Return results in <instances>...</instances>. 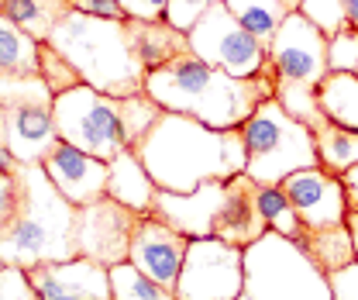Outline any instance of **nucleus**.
Instances as JSON below:
<instances>
[{"instance_id":"1","label":"nucleus","mask_w":358,"mask_h":300,"mask_svg":"<svg viewBox=\"0 0 358 300\" xmlns=\"http://www.w3.org/2000/svg\"><path fill=\"white\" fill-rule=\"evenodd\" d=\"M145 93L162 111L196 118L207 128H241L259 111V104L275 93V66L268 62L259 76L241 80V76H231L217 66L203 62L189 48V52L176 55L173 62L148 69Z\"/></svg>"},{"instance_id":"2","label":"nucleus","mask_w":358,"mask_h":300,"mask_svg":"<svg viewBox=\"0 0 358 300\" xmlns=\"http://www.w3.org/2000/svg\"><path fill=\"white\" fill-rule=\"evenodd\" d=\"M134 152L152 183L173 193H193L207 179H231L248 166L241 128H207L203 121L176 111H162Z\"/></svg>"},{"instance_id":"3","label":"nucleus","mask_w":358,"mask_h":300,"mask_svg":"<svg viewBox=\"0 0 358 300\" xmlns=\"http://www.w3.org/2000/svg\"><path fill=\"white\" fill-rule=\"evenodd\" d=\"M17 207L10 221L0 228V262L31 269L38 262L76 259L73 249V224L76 204H69L42 166L17 163Z\"/></svg>"},{"instance_id":"4","label":"nucleus","mask_w":358,"mask_h":300,"mask_svg":"<svg viewBox=\"0 0 358 300\" xmlns=\"http://www.w3.org/2000/svg\"><path fill=\"white\" fill-rule=\"evenodd\" d=\"M162 118V107L148 93L107 97L80 83L55 97V128L59 138L110 163L124 149H134L145 131Z\"/></svg>"},{"instance_id":"5","label":"nucleus","mask_w":358,"mask_h":300,"mask_svg":"<svg viewBox=\"0 0 358 300\" xmlns=\"http://www.w3.org/2000/svg\"><path fill=\"white\" fill-rule=\"evenodd\" d=\"M48 45L59 48L76 66L83 83L93 90H100L107 97L145 93L148 66L138 59L124 21L93 18V14H83L73 7L52 32Z\"/></svg>"},{"instance_id":"6","label":"nucleus","mask_w":358,"mask_h":300,"mask_svg":"<svg viewBox=\"0 0 358 300\" xmlns=\"http://www.w3.org/2000/svg\"><path fill=\"white\" fill-rule=\"evenodd\" d=\"M238 300H334L331 276L279 231L245 249V290Z\"/></svg>"},{"instance_id":"7","label":"nucleus","mask_w":358,"mask_h":300,"mask_svg":"<svg viewBox=\"0 0 358 300\" xmlns=\"http://www.w3.org/2000/svg\"><path fill=\"white\" fill-rule=\"evenodd\" d=\"M241 138L248 149L245 172L255 183L279 186L289 172L320 166L313 131L303 121H296L289 111H282V104L275 97L262 100L259 111L241 125Z\"/></svg>"},{"instance_id":"8","label":"nucleus","mask_w":358,"mask_h":300,"mask_svg":"<svg viewBox=\"0 0 358 300\" xmlns=\"http://www.w3.org/2000/svg\"><path fill=\"white\" fill-rule=\"evenodd\" d=\"M186 35H189L193 55H200L203 62L217 66V69L231 73V76H241V80L259 76L268 62H272V59H268V45L262 42L259 35H252V32L227 11L224 0H217L214 7H207V14H203Z\"/></svg>"},{"instance_id":"9","label":"nucleus","mask_w":358,"mask_h":300,"mask_svg":"<svg viewBox=\"0 0 358 300\" xmlns=\"http://www.w3.org/2000/svg\"><path fill=\"white\" fill-rule=\"evenodd\" d=\"M245 290V249L221 238H189L176 300H238Z\"/></svg>"},{"instance_id":"10","label":"nucleus","mask_w":358,"mask_h":300,"mask_svg":"<svg viewBox=\"0 0 358 300\" xmlns=\"http://www.w3.org/2000/svg\"><path fill=\"white\" fill-rule=\"evenodd\" d=\"M138 217H141L138 211L124 207L114 197H100L93 204H83L76 211V224H73L76 256H87L100 266H107V269L117 266V262H128Z\"/></svg>"},{"instance_id":"11","label":"nucleus","mask_w":358,"mask_h":300,"mask_svg":"<svg viewBox=\"0 0 358 300\" xmlns=\"http://www.w3.org/2000/svg\"><path fill=\"white\" fill-rule=\"evenodd\" d=\"M327 52H331V39L300 11H289L268 42V59H272L275 73L282 80H296V83L310 86H317L331 73Z\"/></svg>"},{"instance_id":"12","label":"nucleus","mask_w":358,"mask_h":300,"mask_svg":"<svg viewBox=\"0 0 358 300\" xmlns=\"http://www.w3.org/2000/svg\"><path fill=\"white\" fill-rule=\"evenodd\" d=\"M7 149L21 166H42L45 156L62 142L55 128V97H21L3 104Z\"/></svg>"},{"instance_id":"13","label":"nucleus","mask_w":358,"mask_h":300,"mask_svg":"<svg viewBox=\"0 0 358 300\" xmlns=\"http://www.w3.org/2000/svg\"><path fill=\"white\" fill-rule=\"evenodd\" d=\"M282 193L289 197L293 211L307 228H334L345 224L348 217V200H345V183L341 176L327 172L324 166L289 172L282 183Z\"/></svg>"},{"instance_id":"14","label":"nucleus","mask_w":358,"mask_h":300,"mask_svg":"<svg viewBox=\"0 0 358 300\" xmlns=\"http://www.w3.org/2000/svg\"><path fill=\"white\" fill-rule=\"evenodd\" d=\"M186 249H189V238L179 235L176 228H169L166 221H159V217L148 211V214L138 217V228H134V235H131L128 262L138 266L145 276H152L155 283H162L166 290L176 294L179 269H182Z\"/></svg>"},{"instance_id":"15","label":"nucleus","mask_w":358,"mask_h":300,"mask_svg":"<svg viewBox=\"0 0 358 300\" xmlns=\"http://www.w3.org/2000/svg\"><path fill=\"white\" fill-rule=\"evenodd\" d=\"M28 280L42 300H114L110 269L87 256L38 262L28 269Z\"/></svg>"},{"instance_id":"16","label":"nucleus","mask_w":358,"mask_h":300,"mask_svg":"<svg viewBox=\"0 0 358 300\" xmlns=\"http://www.w3.org/2000/svg\"><path fill=\"white\" fill-rule=\"evenodd\" d=\"M42 170L48 172V179L55 183V190H59L69 204H76V207L107 197L110 166H107L103 159L83 152V149L69 145V142H59V145L45 156Z\"/></svg>"},{"instance_id":"17","label":"nucleus","mask_w":358,"mask_h":300,"mask_svg":"<svg viewBox=\"0 0 358 300\" xmlns=\"http://www.w3.org/2000/svg\"><path fill=\"white\" fill-rule=\"evenodd\" d=\"M224 200V179H207L193 193H173V190H155L152 197V214L176 228L186 238H214V217Z\"/></svg>"},{"instance_id":"18","label":"nucleus","mask_w":358,"mask_h":300,"mask_svg":"<svg viewBox=\"0 0 358 300\" xmlns=\"http://www.w3.org/2000/svg\"><path fill=\"white\" fill-rule=\"evenodd\" d=\"M268 231V221L259 211V183L248 172H238L224 179V200L221 211L214 217V238L227 245L248 249Z\"/></svg>"},{"instance_id":"19","label":"nucleus","mask_w":358,"mask_h":300,"mask_svg":"<svg viewBox=\"0 0 358 300\" xmlns=\"http://www.w3.org/2000/svg\"><path fill=\"white\" fill-rule=\"evenodd\" d=\"M128 35L131 45L138 52V59L148 66V69H159L166 62H173L176 55L189 52V35L173 28L166 18H155V21H141V18H128Z\"/></svg>"},{"instance_id":"20","label":"nucleus","mask_w":358,"mask_h":300,"mask_svg":"<svg viewBox=\"0 0 358 300\" xmlns=\"http://www.w3.org/2000/svg\"><path fill=\"white\" fill-rule=\"evenodd\" d=\"M110 176H107V197L121 200L124 207H131L138 214H148L152 211V197H155V183L148 170L141 166L138 152L134 149H124L121 156H114L110 163Z\"/></svg>"},{"instance_id":"21","label":"nucleus","mask_w":358,"mask_h":300,"mask_svg":"<svg viewBox=\"0 0 358 300\" xmlns=\"http://www.w3.org/2000/svg\"><path fill=\"white\" fill-rule=\"evenodd\" d=\"M296 245L310 256V262L320 273H338L345 266L355 262V245H352V231L348 224H334V228H303V235L296 238Z\"/></svg>"},{"instance_id":"22","label":"nucleus","mask_w":358,"mask_h":300,"mask_svg":"<svg viewBox=\"0 0 358 300\" xmlns=\"http://www.w3.org/2000/svg\"><path fill=\"white\" fill-rule=\"evenodd\" d=\"M69 11H73V0H3L0 14H7L35 42H48Z\"/></svg>"},{"instance_id":"23","label":"nucleus","mask_w":358,"mask_h":300,"mask_svg":"<svg viewBox=\"0 0 358 300\" xmlns=\"http://www.w3.org/2000/svg\"><path fill=\"white\" fill-rule=\"evenodd\" d=\"M317 104L327 121L358 131V76L355 73H327L317 83Z\"/></svg>"},{"instance_id":"24","label":"nucleus","mask_w":358,"mask_h":300,"mask_svg":"<svg viewBox=\"0 0 358 300\" xmlns=\"http://www.w3.org/2000/svg\"><path fill=\"white\" fill-rule=\"evenodd\" d=\"M38 45L42 42H35L7 14H0V73L38 76Z\"/></svg>"},{"instance_id":"25","label":"nucleus","mask_w":358,"mask_h":300,"mask_svg":"<svg viewBox=\"0 0 358 300\" xmlns=\"http://www.w3.org/2000/svg\"><path fill=\"white\" fill-rule=\"evenodd\" d=\"M317 142V159L320 166L334 176H341L345 170L358 166V131L355 128H341L334 121H324L320 128L313 131Z\"/></svg>"},{"instance_id":"26","label":"nucleus","mask_w":358,"mask_h":300,"mask_svg":"<svg viewBox=\"0 0 358 300\" xmlns=\"http://www.w3.org/2000/svg\"><path fill=\"white\" fill-rule=\"evenodd\" d=\"M227 4V11L252 32V35H259L262 42H272V35H275V28L282 25V18L289 14L286 7H282V0H224Z\"/></svg>"},{"instance_id":"27","label":"nucleus","mask_w":358,"mask_h":300,"mask_svg":"<svg viewBox=\"0 0 358 300\" xmlns=\"http://www.w3.org/2000/svg\"><path fill=\"white\" fill-rule=\"evenodd\" d=\"M272 97L282 104V111H289L296 121H303L310 131H317L327 121L324 111H320V104H317V86H310V83L282 80V76L275 73V93H272Z\"/></svg>"},{"instance_id":"28","label":"nucleus","mask_w":358,"mask_h":300,"mask_svg":"<svg viewBox=\"0 0 358 300\" xmlns=\"http://www.w3.org/2000/svg\"><path fill=\"white\" fill-rule=\"evenodd\" d=\"M110 294H114V300H176L173 290H166L162 283L145 276L131 262L110 266Z\"/></svg>"},{"instance_id":"29","label":"nucleus","mask_w":358,"mask_h":300,"mask_svg":"<svg viewBox=\"0 0 358 300\" xmlns=\"http://www.w3.org/2000/svg\"><path fill=\"white\" fill-rule=\"evenodd\" d=\"M259 211L262 217L268 221V231H279V235H286L289 242H296L300 235H303V221L300 214L293 211V204H289V197L282 193V186H266V183H259Z\"/></svg>"},{"instance_id":"30","label":"nucleus","mask_w":358,"mask_h":300,"mask_svg":"<svg viewBox=\"0 0 358 300\" xmlns=\"http://www.w3.org/2000/svg\"><path fill=\"white\" fill-rule=\"evenodd\" d=\"M38 76H42L45 86H48L55 97L83 83V76L76 73V66H73V62H69V59H66L59 48H52L48 42L38 45Z\"/></svg>"},{"instance_id":"31","label":"nucleus","mask_w":358,"mask_h":300,"mask_svg":"<svg viewBox=\"0 0 358 300\" xmlns=\"http://www.w3.org/2000/svg\"><path fill=\"white\" fill-rule=\"evenodd\" d=\"M300 14L310 18L327 39L338 35V32L348 25V18H345V0H303V4H300Z\"/></svg>"},{"instance_id":"32","label":"nucleus","mask_w":358,"mask_h":300,"mask_svg":"<svg viewBox=\"0 0 358 300\" xmlns=\"http://www.w3.org/2000/svg\"><path fill=\"white\" fill-rule=\"evenodd\" d=\"M327 62H331L334 73H355L358 76V28L345 25L338 35H331Z\"/></svg>"},{"instance_id":"33","label":"nucleus","mask_w":358,"mask_h":300,"mask_svg":"<svg viewBox=\"0 0 358 300\" xmlns=\"http://www.w3.org/2000/svg\"><path fill=\"white\" fill-rule=\"evenodd\" d=\"M0 300H42L38 290L28 280V269L21 266H3L0 269Z\"/></svg>"},{"instance_id":"34","label":"nucleus","mask_w":358,"mask_h":300,"mask_svg":"<svg viewBox=\"0 0 358 300\" xmlns=\"http://www.w3.org/2000/svg\"><path fill=\"white\" fill-rule=\"evenodd\" d=\"M217 0H169V7H166V21L179 28V32H189L203 14H207V7H214Z\"/></svg>"},{"instance_id":"35","label":"nucleus","mask_w":358,"mask_h":300,"mask_svg":"<svg viewBox=\"0 0 358 300\" xmlns=\"http://www.w3.org/2000/svg\"><path fill=\"white\" fill-rule=\"evenodd\" d=\"M331 290H334V300H358V259L352 266L331 273Z\"/></svg>"},{"instance_id":"36","label":"nucleus","mask_w":358,"mask_h":300,"mask_svg":"<svg viewBox=\"0 0 358 300\" xmlns=\"http://www.w3.org/2000/svg\"><path fill=\"white\" fill-rule=\"evenodd\" d=\"M76 11L83 14H93V18H110V21H128L121 0H73Z\"/></svg>"},{"instance_id":"37","label":"nucleus","mask_w":358,"mask_h":300,"mask_svg":"<svg viewBox=\"0 0 358 300\" xmlns=\"http://www.w3.org/2000/svg\"><path fill=\"white\" fill-rule=\"evenodd\" d=\"M14 207H17V176L0 170V228L10 221Z\"/></svg>"},{"instance_id":"38","label":"nucleus","mask_w":358,"mask_h":300,"mask_svg":"<svg viewBox=\"0 0 358 300\" xmlns=\"http://www.w3.org/2000/svg\"><path fill=\"white\" fill-rule=\"evenodd\" d=\"M121 7H124V14H128V18L155 21V18H166L169 0H121Z\"/></svg>"},{"instance_id":"39","label":"nucleus","mask_w":358,"mask_h":300,"mask_svg":"<svg viewBox=\"0 0 358 300\" xmlns=\"http://www.w3.org/2000/svg\"><path fill=\"white\" fill-rule=\"evenodd\" d=\"M341 183H345V200H348V211L358 214V166L341 172Z\"/></svg>"},{"instance_id":"40","label":"nucleus","mask_w":358,"mask_h":300,"mask_svg":"<svg viewBox=\"0 0 358 300\" xmlns=\"http://www.w3.org/2000/svg\"><path fill=\"white\" fill-rule=\"evenodd\" d=\"M0 170H3V172H14V170H17V159H14V152L7 149V125H3V107H0Z\"/></svg>"},{"instance_id":"41","label":"nucleus","mask_w":358,"mask_h":300,"mask_svg":"<svg viewBox=\"0 0 358 300\" xmlns=\"http://www.w3.org/2000/svg\"><path fill=\"white\" fill-rule=\"evenodd\" d=\"M345 224H348V231H352V245H355V256H358V214H352V211H348Z\"/></svg>"},{"instance_id":"42","label":"nucleus","mask_w":358,"mask_h":300,"mask_svg":"<svg viewBox=\"0 0 358 300\" xmlns=\"http://www.w3.org/2000/svg\"><path fill=\"white\" fill-rule=\"evenodd\" d=\"M300 4H303V0H282V7H286V11H300Z\"/></svg>"},{"instance_id":"43","label":"nucleus","mask_w":358,"mask_h":300,"mask_svg":"<svg viewBox=\"0 0 358 300\" xmlns=\"http://www.w3.org/2000/svg\"><path fill=\"white\" fill-rule=\"evenodd\" d=\"M0 11H3V0H0Z\"/></svg>"},{"instance_id":"44","label":"nucleus","mask_w":358,"mask_h":300,"mask_svg":"<svg viewBox=\"0 0 358 300\" xmlns=\"http://www.w3.org/2000/svg\"><path fill=\"white\" fill-rule=\"evenodd\" d=\"M0 269H3V262H0Z\"/></svg>"}]
</instances>
